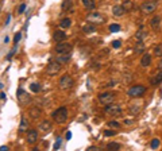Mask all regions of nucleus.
<instances>
[{
    "mask_svg": "<svg viewBox=\"0 0 162 151\" xmlns=\"http://www.w3.org/2000/svg\"><path fill=\"white\" fill-rule=\"evenodd\" d=\"M51 117H53V120L56 123L64 124L68 120V109H66V107H59L58 109H56L51 113Z\"/></svg>",
    "mask_w": 162,
    "mask_h": 151,
    "instance_id": "nucleus-1",
    "label": "nucleus"
},
{
    "mask_svg": "<svg viewBox=\"0 0 162 151\" xmlns=\"http://www.w3.org/2000/svg\"><path fill=\"white\" fill-rule=\"evenodd\" d=\"M157 8H158V1H155V0H147L141 6V11L143 15L154 14L157 11Z\"/></svg>",
    "mask_w": 162,
    "mask_h": 151,
    "instance_id": "nucleus-2",
    "label": "nucleus"
},
{
    "mask_svg": "<svg viewBox=\"0 0 162 151\" xmlns=\"http://www.w3.org/2000/svg\"><path fill=\"white\" fill-rule=\"evenodd\" d=\"M144 93H146V86H143V85H134V86H131L128 89L127 95L130 97H133V99H138V97L143 96Z\"/></svg>",
    "mask_w": 162,
    "mask_h": 151,
    "instance_id": "nucleus-3",
    "label": "nucleus"
},
{
    "mask_svg": "<svg viewBox=\"0 0 162 151\" xmlns=\"http://www.w3.org/2000/svg\"><path fill=\"white\" fill-rule=\"evenodd\" d=\"M86 21H88V23H92V24H101L106 22V19L99 12H91V14L86 15Z\"/></svg>",
    "mask_w": 162,
    "mask_h": 151,
    "instance_id": "nucleus-4",
    "label": "nucleus"
},
{
    "mask_svg": "<svg viewBox=\"0 0 162 151\" xmlns=\"http://www.w3.org/2000/svg\"><path fill=\"white\" fill-rule=\"evenodd\" d=\"M54 51L57 54H65V53H70L72 51V45L68 43V42H58L54 47Z\"/></svg>",
    "mask_w": 162,
    "mask_h": 151,
    "instance_id": "nucleus-5",
    "label": "nucleus"
},
{
    "mask_svg": "<svg viewBox=\"0 0 162 151\" xmlns=\"http://www.w3.org/2000/svg\"><path fill=\"white\" fill-rule=\"evenodd\" d=\"M115 100V95L111 92H103L99 95V101L103 105H108V104H112Z\"/></svg>",
    "mask_w": 162,
    "mask_h": 151,
    "instance_id": "nucleus-6",
    "label": "nucleus"
},
{
    "mask_svg": "<svg viewBox=\"0 0 162 151\" xmlns=\"http://www.w3.org/2000/svg\"><path fill=\"white\" fill-rule=\"evenodd\" d=\"M73 84H74V81H73V78H72L70 76H62L61 77V80H59V88L61 89H64V90H68V89H70L72 86H73Z\"/></svg>",
    "mask_w": 162,
    "mask_h": 151,
    "instance_id": "nucleus-7",
    "label": "nucleus"
},
{
    "mask_svg": "<svg viewBox=\"0 0 162 151\" xmlns=\"http://www.w3.org/2000/svg\"><path fill=\"white\" fill-rule=\"evenodd\" d=\"M61 66H62V65L58 64L56 59L51 61V62H49V65H47V67H46L47 74H49V76H57L59 73V70H61Z\"/></svg>",
    "mask_w": 162,
    "mask_h": 151,
    "instance_id": "nucleus-8",
    "label": "nucleus"
},
{
    "mask_svg": "<svg viewBox=\"0 0 162 151\" xmlns=\"http://www.w3.org/2000/svg\"><path fill=\"white\" fill-rule=\"evenodd\" d=\"M106 113H108L111 116H119V115H122V107L118 104H108L106 105Z\"/></svg>",
    "mask_w": 162,
    "mask_h": 151,
    "instance_id": "nucleus-9",
    "label": "nucleus"
},
{
    "mask_svg": "<svg viewBox=\"0 0 162 151\" xmlns=\"http://www.w3.org/2000/svg\"><path fill=\"white\" fill-rule=\"evenodd\" d=\"M38 142V131L37 130H30L27 132V143L29 144H35Z\"/></svg>",
    "mask_w": 162,
    "mask_h": 151,
    "instance_id": "nucleus-10",
    "label": "nucleus"
},
{
    "mask_svg": "<svg viewBox=\"0 0 162 151\" xmlns=\"http://www.w3.org/2000/svg\"><path fill=\"white\" fill-rule=\"evenodd\" d=\"M70 58H72L70 53H65V54H58L57 55L56 61L58 62V64H61V65H65V64H68V62L70 61Z\"/></svg>",
    "mask_w": 162,
    "mask_h": 151,
    "instance_id": "nucleus-11",
    "label": "nucleus"
},
{
    "mask_svg": "<svg viewBox=\"0 0 162 151\" xmlns=\"http://www.w3.org/2000/svg\"><path fill=\"white\" fill-rule=\"evenodd\" d=\"M147 35H149L147 30L143 29V27H141V29L135 32V39H136V41H142V42H143L144 39L147 38Z\"/></svg>",
    "mask_w": 162,
    "mask_h": 151,
    "instance_id": "nucleus-12",
    "label": "nucleus"
},
{
    "mask_svg": "<svg viewBox=\"0 0 162 151\" xmlns=\"http://www.w3.org/2000/svg\"><path fill=\"white\" fill-rule=\"evenodd\" d=\"M150 26H151V29L154 30V31H159V27H161V16H154V18H151V21H150Z\"/></svg>",
    "mask_w": 162,
    "mask_h": 151,
    "instance_id": "nucleus-13",
    "label": "nucleus"
},
{
    "mask_svg": "<svg viewBox=\"0 0 162 151\" xmlns=\"http://www.w3.org/2000/svg\"><path fill=\"white\" fill-rule=\"evenodd\" d=\"M141 65L143 67H147L151 65V55L149 53H143V55H142V58H141Z\"/></svg>",
    "mask_w": 162,
    "mask_h": 151,
    "instance_id": "nucleus-14",
    "label": "nucleus"
},
{
    "mask_svg": "<svg viewBox=\"0 0 162 151\" xmlns=\"http://www.w3.org/2000/svg\"><path fill=\"white\" fill-rule=\"evenodd\" d=\"M38 128H39V131H41V132L47 134V132L51 130V123L49 122V120H45V122H42L41 124L38 125Z\"/></svg>",
    "mask_w": 162,
    "mask_h": 151,
    "instance_id": "nucleus-15",
    "label": "nucleus"
},
{
    "mask_svg": "<svg viewBox=\"0 0 162 151\" xmlns=\"http://www.w3.org/2000/svg\"><path fill=\"white\" fill-rule=\"evenodd\" d=\"M66 38H68V35L65 34L64 31H59V30L54 31V34H53V39L56 42H62V41H65Z\"/></svg>",
    "mask_w": 162,
    "mask_h": 151,
    "instance_id": "nucleus-16",
    "label": "nucleus"
},
{
    "mask_svg": "<svg viewBox=\"0 0 162 151\" xmlns=\"http://www.w3.org/2000/svg\"><path fill=\"white\" fill-rule=\"evenodd\" d=\"M112 14L115 15V16H123V15L126 14V11H124L123 6H119V4H116V6L112 7Z\"/></svg>",
    "mask_w": 162,
    "mask_h": 151,
    "instance_id": "nucleus-17",
    "label": "nucleus"
},
{
    "mask_svg": "<svg viewBox=\"0 0 162 151\" xmlns=\"http://www.w3.org/2000/svg\"><path fill=\"white\" fill-rule=\"evenodd\" d=\"M134 51H135V54H142V53L146 51V46H144V43L142 41H138L135 43V47H134Z\"/></svg>",
    "mask_w": 162,
    "mask_h": 151,
    "instance_id": "nucleus-18",
    "label": "nucleus"
},
{
    "mask_svg": "<svg viewBox=\"0 0 162 151\" xmlns=\"http://www.w3.org/2000/svg\"><path fill=\"white\" fill-rule=\"evenodd\" d=\"M72 6H73V0H64V1H62L61 8H62V11L64 12H66V11H70Z\"/></svg>",
    "mask_w": 162,
    "mask_h": 151,
    "instance_id": "nucleus-19",
    "label": "nucleus"
},
{
    "mask_svg": "<svg viewBox=\"0 0 162 151\" xmlns=\"http://www.w3.org/2000/svg\"><path fill=\"white\" fill-rule=\"evenodd\" d=\"M72 26V19L70 18H64L59 21V27L61 29H68V27Z\"/></svg>",
    "mask_w": 162,
    "mask_h": 151,
    "instance_id": "nucleus-20",
    "label": "nucleus"
},
{
    "mask_svg": "<svg viewBox=\"0 0 162 151\" xmlns=\"http://www.w3.org/2000/svg\"><path fill=\"white\" fill-rule=\"evenodd\" d=\"M18 95H19V100H21L22 103H29L30 101V97H29V95L27 93H24V90L23 89H19V92H18Z\"/></svg>",
    "mask_w": 162,
    "mask_h": 151,
    "instance_id": "nucleus-21",
    "label": "nucleus"
},
{
    "mask_svg": "<svg viewBox=\"0 0 162 151\" xmlns=\"http://www.w3.org/2000/svg\"><path fill=\"white\" fill-rule=\"evenodd\" d=\"M84 4V7H85L86 10H89V11H92V10H95V7H96V4H95V0H81Z\"/></svg>",
    "mask_w": 162,
    "mask_h": 151,
    "instance_id": "nucleus-22",
    "label": "nucleus"
},
{
    "mask_svg": "<svg viewBox=\"0 0 162 151\" xmlns=\"http://www.w3.org/2000/svg\"><path fill=\"white\" fill-rule=\"evenodd\" d=\"M161 82H162V70L158 72L153 78H151V85H158V84H161Z\"/></svg>",
    "mask_w": 162,
    "mask_h": 151,
    "instance_id": "nucleus-23",
    "label": "nucleus"
},
{
    "mask_svg": "<svg viewBox=\"0 0 162 151\" xmlns=\"http://www.w3.org/2000/svg\"><path fill=\"white\" fill-rule=\"evenodd\" d=\"M139 111H141V104H131L128 108V112L131 115H138Z\"/></svg>",
    "mask_w": 162,
    "mask_h": 151,
    "instance_id": "nucleus-24",
    "label": "nucleus"
},
{
    "mask_svg": "<svg viewBox=\"0 0 162 151\" xmlns=\"http://www.w3.org/2000/svg\"><path fill=\"white\" fill-rule=\"evenodd\" d=\"M122 6H123V8H124V11L126 12H131L134 10V3L131 1V0H126Z\"/></svg>",
    "mask_w": 162,
    "mask_h": 151,
    "instance_id": "nucleus-25",
    "label": "nucleus"
},
{
    "mask_svg": "<svg viewBox=\"0 0 162 151\" xmlns=\"http://www.w3.org/2000/svg\"><path fill=\"white\" fill-rule=\"evenodd\" d=\"M30 116L32 117V119H37L38 116H41V109H39L38 107H34L30 109Z\"/></svg>",
    "mask_w": 162,
    "mask_h": 151,
    "instance_id": "nucleus-26",
    "label": "nucleus"
},
{
    "mask_svg": "<svg viewBox=\"0 0 162 151\" xmlns=\"http://www.w3.org/2000/svg\"><path fill=\"white\" fill-rule=\"evenodd\" d=\"M83 31L85 32V34H91V32H95V31H96V29H95V24H92V23L85 24V26L83 27Z\"/></svg>",
    "mask_w": 162,
    "mask_h": 151,
    "instance_id": "nucleus-27",
    "label": "nucleus"
},
{
    "mask_svg": "<svg viewBox=\"0 0 162 151\" xmlns=\"http://www.w3.org/2000/svg\"><path fill=\"white\" fill-rule=\"evenodd\" d=\"M27 127H29V123H27L26 117H22L21 124H19V131H21V132H24V131H27Z\"/></svg>",
    "mask_w": 162,
    "mask_h": 151,
    "instance_id": "nucleus-28",
    "label": "nucleus"
},
{
    "mask_svg": "<svg viewBox=\"0 0 162 151\" xmlns=\"http://www.w3.org/2000/svg\"><path fill=\"white\" fill-rule=\"evenodd\" d=\"M120 143H118V142H111V143H108L107 144V148L108 150H120Z\"/></svg>",
    "mask_w": 162,
    "mask_h": 151,
    "instance_id": "nucleus-29",
    "label": "nucleus"
},
{
    "mask_svg": "<svg viewBox=\"0 0 162 151\" xmlns=\"http://www.w3.org/2000/svg\"><path fill=\"white\" fill-rule=\"evenodd\" d=\"M154 55L155 57H159V58H162V43H159V45H157L155 47H154Z\"/></svg>",
    "mask_w": 162,
    "mask_h": 151,
    "instance_id": "nucleus-30",
    "label": "nucleus"
},
{
    "mask_svg": "<svg viewBox=\"0 0 162 151\" xmlns=\"http://www.w3.org/2000/svg\"><path fill=\"white\" fill-rule=\"evenodd\" d=\"M30 89H31V92L38 93V92H41V85L37 84V82H34V84L30 85Z\"/></svg>",
    "mask_w": 162,
    "mask_h": 151,
    "instance_id": "nucleus-31",
    "label": "nucleus"
},
{
    "mask_svg": "<svg viewBox=\"0 0 162 151\" xmlns=\"http://www.w3.org/2000/svg\"><path fill=\"white\" fill-rule=\"evenodd\" d=\"M151 148H153V150H155V148H158L159 147V146H161V142H159V139H157V138H155V139H153V140H151Z\"/></svg>",
    "mask_w": 162,
    "mask_h": 151,
    "instance_id": "nucleus-32",
    "label": "nucleus"
},
{
    "mask_svg": "<svg viewBox=\"0 0 162 151\" xmlns=\"http://www.w3.org/2000/svg\"><path fill=\"white\" fill-rule=\"evenodd\" d=\"M109 31H112V32H118V31H120V26H119V24H116V23L111 24V26H109Z\"/></svg>",
    "mask_w": 162,
    "mask_h": 151,
    "instance_id": "nucleus-33",
    "label": "nucleus"
},
{
    "mask_svg": "<svg viewBox=\"0 0 162 151\" xmlns=\"http://www.w3.org/2000/svg\"><path fill=\"white\" fill-rule=\"evenodd\" d=\"M108 127H111V128H119L120 127V123H118V122H115V120H112V122H108Z\"/></svg>",
    "mask_w": 162,
    "mask_h": 151,
    "instance_id": "nucleus-34",
    "label": "nucleus"
},
{
    "mask_svg": "<svg viewBox=\"0 0 162 151\" xmlns=\"http://www.w3.org/2000/svg\"><path fill=\"white\" fill-rule=\"evenodd\" d=\"M104 135H106V136H114V135H116V131L106 130V131H104Z\"/></svg>",
    "mask_w": 162,
    "mask_h": 151,
    "instance_id": "nucleus-35",
    "label": "nucleus"
},
{
    "mask_svg": "<svg viewBox=\"0 0 162 151\" xmlns=\"http://www.w3.org/2000/svg\"><path fill=\"white\" fill-rule=\"evenodd\" d=\"M120 41H119V39H116V41H114V42H112V46H114V47H115V49H119V47H120Z\"/></svg>",
    "mask_w": 162,
    "mask_h": 151,
    "instance_id": "nucleus-36",
    "label": "nucleus"
},
{
    "mask_svg": "<svg viewBox=\"0 0 162 151\" xmlns=\"http://www.w3.org/2000/svg\"><path fill=\"white\" fill-rule=\"evenodd\" d=\"M61 146V138H58L56 142V144H54V150H58V147Z\"/></svg>",
    "mask_w": 162,
    "mask_h": 151,
    "instance_id": "nucleus-37",
    "label": "nucleus"
},
{
    "mask_svg": "<svg viewBox=\"0 0 162 151\" xmlns=\"http://www.w3.org/2000/svg\"><path fill=\"white\" fill-rule=\"evenodd\" d=\"M24 8H26V4H21V7H19V10H18V12H19V14H23V11H24Z\"/></svg>",
    "mask_w": 162,
    "mask_h": 151,
    "instance_id": "nucleus-38",
    "label": "nucleus"
},
{
    "mask_svg": "<svg viewBox=\"0 0 162 151\" xmlns=\"http://www.w3.org/2000/svg\"><path fill=\"white\" fill-rule=\"evenodd\" d=\"M88 150H89V151H99L100 148H99V147H95V146H92V147H89Z\"/></svg>",
    "mask_w": 162,
    "mask_h": 151,
    "instance_id": "nucleus-39",
    "label": "nucleus"
},
{
    "mask_svg": "<svg viewBox=\"0 0 162 151\" xmlns=\"http://www.w3.org/2000/svg\"><path fill=\"white\" fill-rule=\"evenodd\" d=\"M10 148L7 147V146H0V151H8Z\"/></svg>",
    "mask_w": 162,
    "mask_h": 151,
    "instance_id": "nucleus-40",
    "label": "nucleus"
},
{
    "mask_svg": "<svg viewBox=\"0 0 162 151\" xmlns=\"http://www.w3.org/2000/svg\"><path fill=\"white\" fill-rule=\"evenodd\" d=\"M19 39H21V34H16V35H15V39H14L15 43H16V42L19 41Z\"/></svg>",
    "mask_w": 162,
    "mask_h": 151,
    "instance_id": "nucleus-41",
    "label": "nucleus"
},
{
    "mask_svg": "<svg viewBox=\"0 0 162 151\" xmlns=\"http://www.w3.org/2000/svg\"><path fill=\"white\" fill-rule=\"evenodd\" d=\"M66 139H68V140L72 139V132H66Z\"/></svg>",
    "mask_w": 162,
    "mask_h": 151,
    "instance_id": "nucleus-42",
    "label": "nucleus"
},
{
    "mask_svg": "<svg viewBox=\"0 0 162 151\" xmlns=\"http://www.w3.org/2000/svg\"><path fill=\"white\" fill-rule=\"evenodd\" d=\"M158 67H159V69L162 70V59H161V61H159V64H158Z\"/></svg>",
    "mask_w": 162,
    "mask_h": 151,
    "instance_id": "nucleus-43",
    "label": "nucleus"
}]
</instances>
